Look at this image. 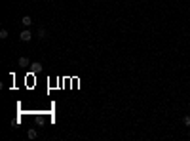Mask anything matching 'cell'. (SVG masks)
<instances>
[{
	"instance_id": "5b68a950",
	"label": "cell",
	"mask_w": 190,
	"mask_h": 141,
	"mask_svg": "<svg viewBox=\"0 0 190 141\" xmlns=\"http://www.w3.org/2000/svg\"><path fill=\"white\" fill-rule=\"evenodd\" d=\"M31 67H32V72H38L40 69H42V65H40L38 61H34V63H31Z\"/></svg>"
},
{
	"instance_id": "ba28073f",
	"label": "cell",
	"mask_w": 190,
	"mask_h": 141,
	"mask_svg": "<svg viewBox=\"0 0 190 141\" xmlns=\"http://www.w3.org/2000/svg\"><path fill=\"white\" fill-rule=\"evenodd\" d=\"M183 122H184V126H190V116H184Z\"/></svg>"
},
{
	"instance_id": "52a82bcc",
	"label": "cell",
	"mask_w": 190,
	"mask_h": 141,
	"mask_svg": "<svg viewBox=\"0 0 190 141\" xmlns=\"http://www.w3.org/2000/svg\"><path fill=\"white\" fill-rule=\"evenodd\" d=\"M0 38H2V40H6V38H8V31H6V29L0 31Z\"/></svg>"
},
{
	"instance_id": "6da1fadb",
	"label": "cell",
	"mask_w": 190,
	"mask_h": 141,
	"mask_svg": "<svg viewBox=\"0 0 190 141\" xmlns=\"http://www.w3.org/2000/svg\"><path fill=\"white\" fill-rule=\"evenodd\" d=\"M31 38H32V33H31V31L25 27V29H23L21 33H19V40H21V42H29Z\"/></svg>"
},
{
	"instance_id": "7a4b0ae2",
	"label": "cell",
	"mask_w": 190,
	"mask_h": 141,
	"mask_svg": "<svg viewBox=\"0 0 190 141\" xmlns=\"http://www.w3.org/2000/svg\"><path fill=\"white\" fill-rule=\"evenodd\" d=\"M17 65L21 67V69H27V67H31V61H29V57H19Z\"/></svg>"
},
{
	"instance_id": "8992f818",
	"label": "cell",
	"mask_w": 190,
	"mask_h": 141,
	"mask_svg": "<svg viewBox=\"0 0 190 141\" xmlns=\"http://www.w3.org/2000/svg\"><path fill=\"white\" fill-rule=\"evenodd\" d=\"M38 36H40V38H46V29L40 27V29H38Z\"/></svg>"
},
{
	"instance_id": "277c9868",
	"label": "cell",
	"mask_w": 190,
	"mask_h": 141,
	"mask_svg": "<svg viewBox=\"0 0 190 141\" xmlns=\"http://www.w3.org/2000/svg\"><path fill=\"white\" fill-rule=\"evenodd\" d=\"M21 23H23V27H27V29H29V27L32 25V19L29 17V15H25V17L21 19Z\"/></svg>"
},
{
	"instance_id": "3957f363",
	"label": "cell",
	"mask_w": 190,
	"mask_h": 141,
	"mask_svg": "<svg viewBox=\"0 0 190 141\" xmlns=\"http://www.w3.org/2000/svg\"><path fill=\"white\" fill-rule=\"evenodd\" d=\"M27 137H29V139H36V137H38V132H36L34 128H31V130L27 132Z\"/></svg>"
}]
</instances>
